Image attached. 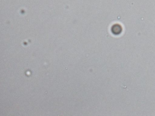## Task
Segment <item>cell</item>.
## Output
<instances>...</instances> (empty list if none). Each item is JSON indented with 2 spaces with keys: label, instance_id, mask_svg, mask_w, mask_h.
Segmentation results:
<instances>
[{
  "label": "cell",
  "instance_id": "obj_1",
  "mask_svg": "<svg viewBox=\"0 0 155 116\" xmlns=\"http://www.w3.org/2000/svg\"><path fill=\"white\" fill-rule=\"evenodd\" d=\"M111 32L114 34H118L121 32L122 31V27L120 24H116L112 25L111 29Z\"/></svg>",
  "mask_w": 155,
  "mask_h": 116
}]
</instances>
